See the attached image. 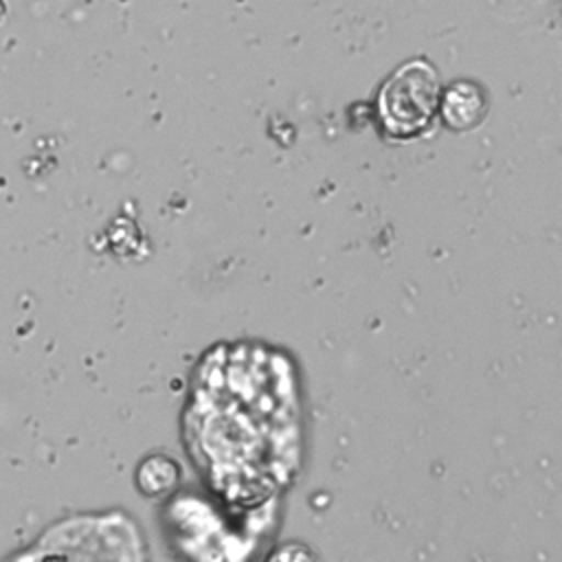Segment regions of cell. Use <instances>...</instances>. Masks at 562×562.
I'll list each match as a JSON object with an SVG mask.
<instances>
[{"label":"cell","instance_id":"obj_6","mask_svg":"<svg viewBox=\"0 0 562 562\" xmlns=\"http://www.w3.org/2000/svg\"><path fill=\"white\" fill-rule=\"evenodd\" d=\"M7 18V2L0 0V22Z\"/></svg>","mask_w":562,"mask_h":562},{"label":"cell","instance_id":"obj_1","mask_svg":"<svg viewBox=\"0 0 562 562\" xmlns=\"http://www.w3.org/2000/svg\"><path fill=\"white\" fill-rule=\"evenodd\" d=\"M11 562H143V547L123 514H90L53 525Z\"/></svg>","mask_w":562,"mask_h":562},{"label":"cell","instance_id":"obj_2","mask_svg":"<svg viewBox=\"0 0 562 562\" xmlns=\"http://www.w3.org/2000/svg\"><path fill=\"white\" fill-rule=\"evenodd\" d=\"M439 77L426 59H411L400 66L378 94V116L393 138L422 134L439 110Z\"/></svg>","mask_w":562,"mask_h":562},{"label":"cell","instance_id":"obj_4","mask_svg":"<svg viewBox=\"0 0 562 562\" xmlns=\"http://www.w3.org/2000/svg\"><path fill=\"white\" fill-rule=\"evenodd\" d=\"M178 479V465L167 457H149L138 470V485L145 494H165Z\"/></svg>","mask_w":562,"mask_h":562},{"label":"cell","instance_id":"obj_3","mask_svg":"<svg viewBox=\"0 0 562 562\" xmlns=\"http://www.w3.org/2000/svg\"><path fill=\"white\" fill-rule=\"evenodd\" d=\"M452 130H468L485 114V94L470 81H457L439 97V110Z\"/></svg>","mask_w":562,"mask_h":562},{"label":"cell","instance_id":"obj_5","mask_svg":"<svg viewBox=\"0 0 562 562\" xmlns=\"http://www.w3.org/2000/svg\"><path fill=\"white\" fill-rule=\"evenodd\" d=\"M270 562H316L314 553L310 549H305L303 544H288L283 549H279Z\"/></svg>","mask_w":562,"mask_h":562}]
</instances>
